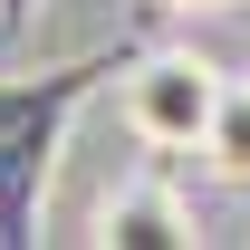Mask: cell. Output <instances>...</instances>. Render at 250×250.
Returning <instances> with one entry per match:
<instances>
[{"label": "cell", "instance_id": "obj_1", "mask_svg": "<svg viewBox=\"0 0 250 250\" xmlns=\"http://www.w3.org/2000/svg\"><path fill=\"white\" fill-rule=\"evenodd\" d=\"M106 67H39V77H0V241L20 250L39 241V202H48V173L67 154V125L96 96Z\"/></svg>", "mask_w": 250, "mask_h": 250}, {"label": "cell", "instance_id": "obj_2", "mask_svg": "<svg viewBox=\"0 0 250 250\" xmlns=\"http://www.w3.org/2000/svg\"><path fill=\"white\" fill-rule=\"evenodd\" d=\"M221 96H231V77H221L202 48H154V58L125 67V125H135L145 145H164V154H202Z\"/></svg>", "mask_w": 250, "mask_h": 250}, {"label": "cell", "instance_id": "obj_3", "mask_svg": "<svg viewBox=\"0 0 250 250\" xmlns=\"http://www.w3.org/2000/svg\"><path fill=\"white\" fill-rule=\"evenodd\" d=\"M96 241L106 250H183V241H202V221L173 183H125L96 202Z\"/></svg>", "mask_w": 250, "mask_h": 250}, {"label": "cell", "instance_id": "obj_4", "mask_svg": "<svg viewBox=\"0 0 250 250\" xmlns=\"http://www.w3.org/2000/svg\"><path fill=\"white\" fill-rule=\"evenodd\" d=\"M202 154H212L221 183L250 192V87H241V77H231V96H221V116H212V135H202Z\"/></svg>", "mask_w": 250, "mask_h": 250}, {"label": "cell", "instance_id": "obj_5", "mask_svg": "<svg viewBox=\"0 0 250 250\" xmlns=\"http://www.w3.org/2000/svg\"><path fill=\"white\" fill-rule=\"evenodd\" d=\"M29 20H39V0H0V39H20Z\"/></svg>", "mask_w": 250, "mask_h": 250}, {"label": "cell", "instance_id": "obj_6", "mask_svg": "<svg viewBox=\"0 0 250 250\" xmlns=\"http://www.w3.org/2000/svg\"><path fill=\"white\" fill-rule=\"evenodd\" d=\"M164 10H183V20H192V10H231V0H164Z\"/></svg>", "mask_w": 250, "mask_h": 250}]
</instances>
